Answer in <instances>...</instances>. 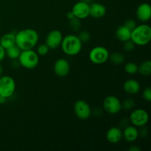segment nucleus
I'll list each match as a JSON object with an SVG mask.
<instances>
[{"label": "nucleus", "mask_w": 151, "mask_h": 151, "mask_svg": "<svg viewBox=\"0 0 151 151\" xmlns=\"http://www.w3.org/2000/svg\"><path fill=\"white\" fill-rule=\"evenodd\" d=\"M6 100H7V98H5L3 96L0 95V104H4V103H5Z\"/></svg>", "instance_id": "35"}, {"label": "nucleus", "mask_w": 151, "mask_h": 151, "mask_svg": "<svg viewBox=\"0 0 151 151\" xmlns=\"http://www.w3.org/2000/svg\"><path fill=\"white\" fill-rule=\"evenodd\" d=\"M74 112L78 119H88L91 115V109L88 103L83 100H79L74 105Z\"/></svg>", "instance_id": "9"}, {"label": "nucleus", "mask_w": 151, "mask_h": 151, "mask_svg": "<svg viewBox=\"0 0 151 151\" xmlns=\"http://www.w3.org/2000/svg\"><path fill=\"white\" fill-rule=\"evenodd\" d=\"M140 83L135 79L127 80L123 85V89L127 94L134 95L140 91Z\"/></svg>", "instance_id": "17"}, {"label": "nucleus", "mask_w": 151, "mask_h": 151, "mask_svg": "<svg viewBox=\"0 0 151 151\" xmlns=\"http://www.w3.org/2000/svg\"><path fill=\"white\" fill-rule=\"evenodd\" d=\"M83 1H86V2H87V3H88V4H89V3H91V1H93V0H83Z\"/></svg>", "instance_id": "37"}, {"label": "nucleus", "mask_w": 151, "mask_h": 151, "mask_svg": "<svg viewBox=\"0 0 151 151\" xmlns=\"http://www.w3.org/2000/svg\"><path fill=\"white\" fill-rule=\"evenodd\" d=\"M19 64L27 69H33L39 63V55L32 50H22L19 58Z\"/></svg>", "instance_id": "4"}, {"label": "nucleus", "mask_w": 151, "mask_h": 151, "mask_svg": "<svg viewBox=\"0 0 151 151\" xmlns=\"http://www.w3.org/2000/svg\"><path fill=\"white\" fill-rule=\"evenodd\" d=\"M136 15L142 22H148L151 18V7L148 3H142L138 6L136 11Z\"/></svg>", "instance_id": "13"}, {"label": "nucleus", "mask_w": 151, "mask_h": 151, "mask_svg": "<svg viewBox=\"0 0 151 151\" xmlns=\"http://www.w3.org/2000/svg\"><path fill=\"white\" fill-rule=\"evenodd\" d=\"M134 106H135V101L131 98L126 99L122 103V108L125 111L131 110L134 107Z\"/></svg>", "instance_id": "25"}, {"label": "nucleus", "mask_w": 151, "mask_h": 151, "mask_svg": "<svg viewBox=\"0 0 151 151\" xmlns=\"http://www.w3.org/2000/svg\"><path fill=\"white\" fill-rule=\"evenodd\" d=\"M131 40L138 46H145L151 40V27L148 24L138 25L131 30Z\"/></svg>", "instance_id": "2"}, {"label": "nucleus", "mask_w": 151, "mask_h": 151, "mask_svg": "<svg viewBox=\"0 0 151 151\" xmlns=\"http://www.w3.org/2000/svg\"><path fill=\"white\" fill-rule=\"evenodd\" d=\"M109 59L115 65H121L125 62V56L119 52H114L109 55Z\"/></svg>", "instance_id": "22"}, {"label": "nucleus", "mask_w": 151, "mask_h": 151, "mask_svg": "<svg viewBox=\"0 0 151 151\" xmlns=\"http://www.w3.org/2000/svg\"><path fill=\"white\" fill-rule=\"evenodd\" d=\"M139 137V130L134 125L126 126L122 131V138L125 139V141L128 142H134Z\"/></svg>", "instance_id": "16"}, {"label": "nucleus", "mask_w": 151, "mask_h": 151, "mask_svg": "<svg viewBox=\"0 0 151 151\" xmlns=\"http://www.w3.org/2000/svg\"><path fill=\"white\" fill-rule=\"evenodd\" d=\"M142 97L146 101H151V88L150 87H147L142 92Z\"/></svg>", "instance_id": "29"}, {"label": "nucleus", "mask_w": 151, "mask_h": 151, "mask_svg": "<svg viewBox=\"0 0 151 151\" xmlns=\"http://www.w3.org/2000/svg\"><path fill=\"white\" fill-rule=\"evenodd\" d=\"M106 13V7L101 3L91 2L89 4V16L95 19L103 17Z\"/></svg>", "instance_id": "15"}, {"label": "nucleus", "mask_w": 151, "mask_h": 151, "mask_svg": "<svg viewBox=\"0 0 151 151\" xmlns=\"http://www.w3.org/2000/svg\"><path fill=\"white\" fill-rule=\"evenodd\" d=\"M69 22V26H70L71 29L74 31V32H77L80 29L81 27V19H78V18L75 17L73 19H70Z\"/></svg>", "instance_id": "24"}, {"label": "nucleus", "mask_w": 151, "mask_h": 151, "mask_svg": "<svg viewBox=\"0 0 151 151\" xmlns=\"http://www.w3.org/2000/svg\"><path fill=\"white\" fill-rule=\"evenodd\" d=\"M125 72L128 75H135L138 72V65L134 62H128L125 65Z\"/></svg>", "instance_id": "23"}, {"label": "nucleus", "mask_w": 151, "mask_h": 151, "mask_svg": "<svg viewBox=\"0 0 151 151\" xmlns=\"http://www.w3.org/2000/svg\"><path fill=\"white\" fill-rule=\"evenodd\" d=\"M138 72L142 76H149L151 74V61L150 60L142 62L138 66Z\"/></svg>", "instance_id": "20"}, {"label": "nucleus", "mask_w": 151, "mask_h": 151, "mask_svg": "<svg viewBox=\"0 0 151 151\" xmlns=\"http://www.w3.org/2000/svg\"><path fill=\"white\" fill-rule=\"evenodd\" d=\"M15 44H16V38H15L14 34H13L12 32L4 34L0 38V45L4 50H7L10 47H13Z\"/></svg>", "instance_id": "19"}, {"label": "nucleus", "mask_w": 151, "mask_h": 151, "mask_svg": "<svg viewBox=\"0 0 151 151\" xmlns=\"http://www.w3.org/2000/svg\"><path fill=\"white\" fill-rule=\"evenodd\" d=\"M103 109L110 114H116L122 109V103L116 96L109 95L103 100Z\"/></svg>", "instance_id": "8"}, {"label": "nucleus", "mask_w": 151, "mask_h": 151, "mask_svg": "<svg viewBox=\"0 0 151 151\" xmlns=\"http://www.w3.org/2000/svg\"><path fill=\"white\" fill-rule=\"evenodd\" d=\"M122 139V131L118 127H111L106 133V139L111 144H117Z\"/></svg>", "instance_id": "14"}, {"label": "nucleus", "mask_w": 151, "mask_h": 151, "mask_svg": "<svg viewBox=\"0 0 151 151\" xmlns=\"http://www.w3.org/2000/svg\"><path fill=\"white\" fill-rule=\"evenodd\" d=\"M124 25H125L126 27H128L129 29L133 30V29L137 27V23H136V22L134 19H128V20H127L126 22H125Z\"/></svg>", "instance_id": "30"}, {"label": "nucleus", "mask_w": 151, "mask_h": 151, "mask_svg": "<svg viewBox=\"0 0 151 151\" xmlns=\"http://www.w3.org/2000/svg\"><path fill=\"white\" fill-rule=\"evenodd\" d=\"M2 72H3L2 66H1V65L0 64V76H1V75H2Z\"/></svg>", "instance_id": "36"}, {"label": "nucleus", "mask_w": 151, "mask_h": 151, "mask_svg": "<svg viewBox=\"0 0 151 151\" xmlns=\"http://www.w3.org/2000/svg\"><path fill=\"white\" fill-rule=\"evenodd\" d=\"M82 44L78 35H68L63 38L60 46L65 54L69 56H75L81 52Z\"/></svg>", "instance_id": "3"}, {"label": "nucleus", "mask_w": 151, "mask_h": 151, "mask_svg": "<svg viewBox=\"0 0 151 151\" xmlns=\"http://www.w3.org/2000/svg\"><path fill=\"white\" fill-rule=\"evenodd\" d=\"M78 37L81 40V42L86 43L88 41H89L90 39H91V34L88 31L83 30L79 32V34L78 35Z\"/></svg>", "instance_id": "26"}, {"label": "nucleus", "mask_w": 151, "mask_h": 151, "mask_svg": "<svg viewBox=\"0 0 151 151\" xmlns=\"http://www.w3.org/2000/svg\"><path fill=\"white\" fill-rule=\"evenodd\" d=\"M63 35L61 32L58 29L50 31L46 38V43L50 50H55L60 47L63 40Z\"/></svg>", "instance_id": "11"}, {"label": "nucleus", "mask_w": 151, "mask_h": 151, "mask_svg": "<svg viewBox=\"0 0 151 151\" xmlns=\"http://www.w3.org/2000/svg\"><path fill=\"white\" fill-rule=\"evenodd\" d=\"M130 122L137 128L145 126L149 120L148 113L143 109H137L133 111L130 114Z\"/></svg>", "instance_id": "7"}, {"label": "nucleus", "mask_w": 151, "mask_h": 151, "mask_svg": "<svg viewBox=\"0 0 151 151\" xmlns=\"http://www.w3.org/2000/svg\"><path fill=\"white\" fill-rule=\"evenodd\" d=\"M6 56V53H5V50L0 45V62L4 60V58H5Z\"/></svg>", "instance_id": "32"}, {"label": "nucleus", "mask_w": 151, "mask_h": 151, "mask_svg": "<svg viewBox=\"0 0 151 151\" xmlns=\"http://www.w3.org/2000/svg\"><path fill=\"white\" fill-rule=\"evenodd\" d=\"M128 150L130 151H140V148L139 147H137V145H134V146H131V147H130Z\"/></svg>", "instance_id": "33"}, {"label": "nucleus", "mask_w": 151, "mask_h": 151, "mask_svg": "<svg viewBox=\"0 0 151 151\" xmlns=\"http://www.w3.org/2000/svg\"><path fill=\"white\" fill-rule=\"evenodd\" d=\"M21 52H22V50L16 44L13 45V47L5 50L6 55L10 59H12V60H16V59L19 58Z\"/></svg>", "instance_id": "21"}, {"label": "nucleus", "mask_w": 151, "mask_h": 151, "mask_svg": "<svg viewBox=\"0 0 151 151\" xmlns=\"http://www.w3.org/2000/svg\"><path fill=\"white\" fill-rule=\"evenodd\" d=\"M16 91V82L8 75L0 76V95L5 98L12 97Z\"/></svg>", "instance_id": "6"}, {"label": "nucleus", "mask_w": 151, "mask_h": 151, "mask_svg": "<svg viewBox=\"0 0 151 151\" xmlns=\"http://www.w3.org/2000/svg\"><path fill=\"white\" fill-rule=\"evenodd\" d=\"M49 50L50 48L47 47V45L46 44H41L37 48V52L38 55L40 56H45L46 55H47V53L49 52Z\"/></svg>", "instance_id": "27"}, {"label": "nucleus", "mask_w": 151, "mask_h": 151, "mask_svg": "<svg viewBox=\"0 0 151 151\" xmlns=\"http://www.w3.org/2000/svg\"><path fill=\"white\" fill-rule=\"evenodd\" d=\"M142 129L139 131V136H141L142 137H145L147 135V130L145 126L141 127Z\"/></svg>", "instance_id": "31"}, {"label": "nucleus", "mask_w": 151, "mask_h": 151, "mask_svg": "<svg viewBox=\"0 0 151 151\" xmlns=\"http://www.w3.org/2000/svg\"><path fill=\"white\" fill-rule=\"evenodd\" d=\"M123 48L125 52H132L134 50V48H135V44L131 40H128V41L124 42Z\"/></svg>", "instance_id": "28"}, {"label": "nucleus", "mask_w": 151, "mask_h": 151, "mask_svg": "<svg viewBox=\"0 0 151 151\" xmlns=\"http://www.w3.org/2000/svg\"><path fill=\"white\" fill-rule=\"evenodd\" d=\"M109 52L106 47L97 46L91 49L88 58L91 63L94 64H103L109 59Z\"/></svg>", "instance_id": "5"}, {"label": "nucleus", "mask_w": 151, "mask_h": 151, "mask_svg": "<svg viewBox=\"0 0 151 151\" xmlns=\"http://www.w3.org/2000/svg\"><path fill=\"white\" fill-rule=\"evenodd\" d=\"M66 17H67V19H69V20L73 19V18H75V16H74V14H73V13L72 12V10H71V11H69V13H67V14H66Z\"/></svg>", "instance_id": "34"}, {"label": "nucleus", "mask_w": 151, "mask_h": 151, "mask_svg": "<svg viewBox=\"0 0 151 151\" xmlns=\"http://www.w3.org/2000/svg\"><path fill=\"white\" fill-rule=\"evenodd\" d=\"M54 72L57 76L64 78L69 75L70 72V64L65 58H59L55 62Z\"/></svg>", "instance_id": "12"}, {"label": "nucleus", "mask_w": 151, "mask_h": 151, "mask_svg": "<svg viewBox=\"0 0 151 151\" xmlns=\"http://www.w3.org/2000/svg\"><path fill=\"white\" fill-rule=\"evenodd\" d=\"M75 17L79 19H85L89 16V4L83 0L75 3L72 9Z\"/></svg>", "instance_id": "10"}, {"label": "nucleus", "mask_w": 151, "mask_h": 151, "mask_svg": "<svg viewBox=\"0 0 151 151\" xmlns=\"http://www.w3.org/2000/svg\"><path fill=\"white\" fill-rule=\"evenodd\" d=\"M15 38L16 45H17L21 50H32L38 44L39 35L35 29L27 28L16 32Z\"/></svg>", "instance_id": "1"}, {"label": "nucleus", "mask_w": 151, "mask_h": 151, "mask_svg": "<svg viewBox=\"0 0 151 151\" xmlns=\"http://www.w3.org/2000/svg\"><path fill=\"white\" fill-rule=\"evenodd\" d=\"M115 35H116V38L119 41H121V42H125V41H128V40H131V30L123 24L122 26L119 27L116 29Z\"/></svg>", "instance_id": "18"}]
</instances>
